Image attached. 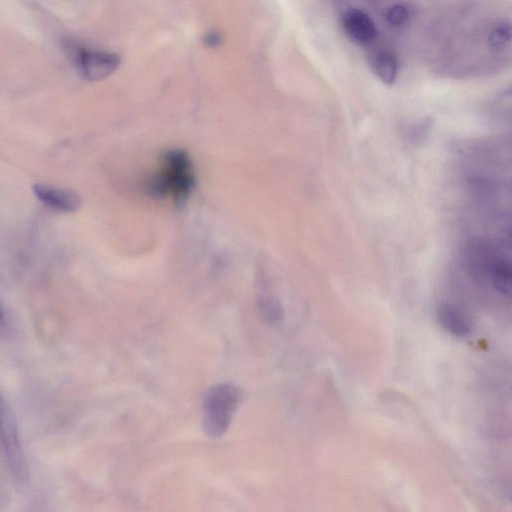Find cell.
Instances as JSON below:
<instances>
[{
    "label": "cell",
    "mask_w": 512,
    "mask_h": 512,
    "mask_svg": "<svg viewBox=\"0 0 512 512\" xmlns=\"http://www.w3.org/2000/svg\"><path fill=\"white\" fill-rule=\"evenodd\" d=\"M195 187V174L189 155L182 149L168 151L160 171L148 184L149 192L157 197H171L184 203Z\"/></svg>",
    "instance_id": "1"
},
{
    "label": "cell",
    "mask_w": 512,
    "mask_h": 512,
    "mask_svg": "<svg viewBox=\"0 0 512 512\" xmlns=\"http://www.w3.org/2000/svg\"><path fill=\"white\" fill-rule=\"evenodd\" d=\"M241 401V391L229 383L211 387L204 397L203 428L212 438L221 437L228 429Z\"/></svg>",
    "instance_id": "2"
},
{
    "label": "cell",
    "mask_w": 512,
    "mask_h": 512,
    "mask_svg": "<svg viewBox=\"0 0 512 512\" xmlns=\"http://www.w3.org/2000/svg\"><path fill=\"white\" fill-rule=\"evenodd\" d=\"M0 443L13 475L19 481L23 482L27 477L28 471L22 449L21 439L13 414L1 395Z\"/></svg>",
    "instance_id": "3"
},
{
    "label": "cell",
    "mask_w": 512,
    "mask_h": 512,
    "mask_svg": "<svg viewBox=\"0 0 512 512\" xmlns=\"http://www.w3.org/2000/svg\"><path fill=\"white\" fill-rule=\"evenodd\" d=\"M79 72L90 81L105 79L120 65V57L112 52L79 48L76 52Z\"/></svg>",
    "instance_id": "4"
},
{
    "label": "cell",
    "mask_w": 512,
    "mask_h": 512,
    "mask_svg": "<svg viewBox=\"0 0 512 512\" xmlns=\"http://www.w3.org/2000/svg\"><path fill=\"white\" fill-rule=\"evenodd\" d=\"M341 25L345 35L357 45H367L374 41L377 35L374 21L360 9L351 8L345 11Z\"/></svg>",
    "instance_id": "5"
},
{
    "label": "cell",
    "mask_w": 512,
    "mask_h": 512,
    "mask_svg": "<svg viewBox=\"0 0 512 512\" xmlns=\"http://www.w3.org/2000/svg\"><path fill=\"white\" fill-rule=\"evenodd\" d=\"M33 192L40 202L56 211L74 212L80 207L78 194L68 189L36 183L33 185Z\"/></svg>",
    "instance_id": "6"
},
{
    "label": "cell",
    "mask_w": 512,
    "mask_h": 512,
    "mask_svg": "<svg viewBox=\"0 0 512 512\" xmlns=\"http://www.w3.org/2000/svg\"><path fill=\"white\" fill-rule=\"evenodd\" d=\"M440 325L456 337H465L471 331V326L465 315L451 304H443L437 310Z\"/></svg>",
    "instance_id": "7"
},
{
    "label": "cell",
    "mask_w": 512,
    "mask_h": 512,
    "mask_svg": "<svg viewBox=\"0 0 512 512\" xmlns=\"http://www.w3.org/2000/svg\"><path fill=\"white\" fill-rule=\"evenodd\" d=\"M372 69L383 83L392 84L399 72L398 59L388 50L379 51L372 58Z\"/></svg>",
    "instance_id": "8"
},
{
    "label": "cell",
    "mask_w": 512,
    "mask_h": 512,
    "mask_svg": "<svg viewBox=\"0 0 512 512\" xmlns=\"http://www.w3.org/2000/svg\"><path fill=\"white\" fill-rule=\"evenodd\" d=\"M489 46L495 52L501 53L509 50L511 45V27L510 23L501 21L495 24L487 36Z\"/></svg>",
    "instance_id": "9"
},
{
    "label": "cell",
    "mask_w": 512,
    "mask_h": 512,
    "mask_svg": "<svg viewBox=\"0 0 512 512\" xmlns=\"http://www.w3.org/2000/svg\"><path fill=\"white\" fill-rule=\"evenodd\" d=\"M410 13L408 8L401 4L396 3L390 6L385 13L386 22L392 28H401L405 26L409 21Z\"/></svg>",
    "instance_id": "10"
},
{
    "label": "cell",
    "mask_w": 512,
    "mask_h": 512,
    "mask_svg": "<svg viewBox=\"0 0 512 512\" xmlns=\"http://www.w3.org/2000/svg\"><path fill=\"white\" fill-rule=\"evenodd\" d=\"M222 42V37L218 32L211 31L204 36V43L210 48L218 47Z\"/></svg>",
    "instance_id": "11"
},
{
    "label": "cell",
    "mask_w": 512,
    "mask_h": 512,
    "mask_svg": "<svg viewBox=\"0 0 512 512\" xmlns=\"http://www.w3.org/2000/svg\"><path fill=\"white\" fill-rule=\"evenodd\" d=\"M0 320H1V310H0Z\"/></svg>",
    "instance_id": "12"
}]
</instances>
